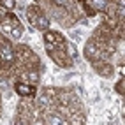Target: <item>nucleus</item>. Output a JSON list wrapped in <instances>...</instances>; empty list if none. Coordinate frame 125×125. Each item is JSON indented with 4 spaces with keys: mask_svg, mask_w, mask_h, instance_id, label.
<instances>
[{
    "mask_svg": "<svg viewBox=\"0 0 125 125\" xmlns=\"http://www.w3.org/2000/svg\"><path fill=\"white\" fill-rule=\"evenodd\" d=\"M27 18H28V21L34 25L35 28H39V30H48V18L44 16V12H42V9H41L39 5H32V7H28V11H27Z\"/></svg>",
    "mask_w": 125,
    "mask_h": 125,
    "instance_id": "nucleus-1",
    "label": "nucleus"
},
{
    "mask_svg": "<svg viewBox=\"0 0 125 125\" xmlns=\"http://www.w3.org/2000/svg\"><path fill=\"white\" fill-rule=\"evenodd\" d=\"M14 90H16V94H18V95H21V97H25V99L34 97L35 92H37L35 85H30V83H16Z\"/></svg>",
    "mask_w": 125,
    "mask_h": 125,
    "instance_id": "nucleus-2",
    "label": "nucleus"
},
{
    "mask_svg": "<svg viewBox=\"0 0 125 125\" xmlns=\"http://www.w3.org/2000/svg\"><path fill=\"white\" fill-rule=\"evenodd\" d=\"M0 5L5 7V9H12L14 7V0H0Z\"/></svg>",
    "mask_w": 125,
    "mask_h": 125,
    "instance_id": "nucleus-3",
    "label": "nucleus"
},
{
    "mask_svg": "<svg viewBox=\"0 0 125 125\" xmlns=\"http://www.w3.org/2000/svg\"><path fill=\"white\" fill-rule=\"evenodd\" d=\"M116 92H118V94H123V81H118V85H116Z\"/></svg>",
    "mask_w": 125,
    "mask_h": 125,
    "instance_id": "nucleus-4",
    "label": "nucleus"
}]
</instances>
